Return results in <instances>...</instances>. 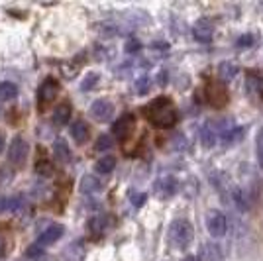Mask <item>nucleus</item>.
I'll list each match as a JSON object with an SVG mask.
<instances>
[{
  "instance_id": "f257e3e1",
  "label": "nucleus",
  "mask_w": 263,
  "mask_h": 261,
  "mask_svg": "<svg viewBox=\"0 0 263 261\" xmlns=\"http://www.w3.org/2000/svg\"><path fill=\"white\" fill-rule=\"evenodd\" d=\"M147 116L152 120L155 128H171L175 124V110L169 106V102H163V100H157L152 104V108L147 112Z\"/></svg>"
},
{
  "instance_id": "f03ea898",
  "label": "nucleus",
  "mask_w": 263,
  "mask_h": 261,
  "mask_svg": "<svg viewBox=\"0 0 263 261\" xmlns=\"http://www.w3.org/2000/svg\"><path fill=\"white\" fill-rule=\"evenodd\" d=\"M193 226L186 222L185 218H177L175 222L171 224V228H169V239H171V244L179 248V250H183L186 248L189 244H191V239H193Z\"/></svg>"
},
{
  "instance_id": "7ed1b4c3",
  "label": "nucleus",
  "mask_w": 263,
  "mask_h": 261,
  "mask_svg": "<svg viewBox=\"0 0 263 261\" xmlns=\"http://www.w3.org/2000/svg\"><path fill=\"white\" fill-rule=\"evenodd\" d=\"M28 153H30V145L24 140L22 136H16L10 143V150H8V157H10V163H14L16 167H22L28 159Z\"/></svg>"
},
{
  "instance_id": "20e7f679",
  "label": "nucleus",
  "mask_w": 263,
  "mask_h": 261,
  "mask_svg": "<svg viewBox=\"0 0 263 261\" xmlns=\"http://www.w3.org/2000/svg\"><path fill=\"white\" fill-rule=\"evenodd\" d=\"M226 228H228V222H226V216L218 212V210H212L206 214V230L210 232V236L214 238H220L226 234Z\"/></svg>"
},
{
  "instance_id": "39448f33",
  "label": "nucleus",
  "mask_w": 263,
  "mask_h": 261,
  "mask_svg": "<svg viewBox=\"0 0 263 261\" xmlns=\"http://www.w3.org/2000/svg\"><path fill=\"white\" fill-rule=\"evenodd\" d=\"M59 95V83L55 79H47L44 81V85L37 90V100H40V108H44L45 104L53 102L55 97Z\"/></svg>"
},
{
  "instance_id": "423d86ee",
  "label": "nucleus",
  "mask_w": 263,
  "mask_h": 261,
  "mask_svg": "<svg viewBox=\"0 0 263 261\" xmlns=\"http://www.w3.org/2000/svg\"><path fill=\"white\" fill-rule=\"evenodd\" d=\"M112 114H114V106H112V102L104 100V98L95 100L90 104V116L97 120V122H106V120H110Z\"/></svg>"
},
{
  "instance_id": "0eeeda50",
  "label": "nucleus",
  "mask_w": 263,
  "mask_h": 261,
  "mask_svg": "<svg viewBox=\"0 0 263 261\" xmlns=\"http://www.w3.org/2000/svg\"><path fill=\"white\" fill-rule=\"evenodd\" d=\"M246 90H248V97L252 98L253 102H259L263 98V79L261 77L250 75L246 81Z\"/></svg>"
},
{
  "instance_id": "6e6552de",
  "label": "nucleus",
  "mask_w": 263,
  "mask_h": 261,
  "mask_svg": "<svg viewBox=\"0 0 263 261\" xmlns=\"http://www.w3.org/2000/svg\"><path fill=\"white\" fill-rule=\"evenodd\" d=\"M193 35L198 42H209L210 38L214 35V26H212L210 20H198L195 24V28H193Z\"/></svg>"
},
{
  "instance_id": "1a4fd4ad",
  "label": "nucleus",
  "mask_w": 263,
  "mask_h": 261,
  "mask_svg": "<svg viewBox=\"0 0 263 261\" xmlns=\"http://www.w3.org/2000/svg\"><path fill=\"white\" fill-rule=\"evenodd\" d=\"M63 232H65V228H63L61 224H51V226L40 236L37 244H40V246H51V244H55L57 239L63 236Z\"/></svg>"
},
{
  "instance_id": "9d476101",
  "label": "nucleus",
  "mask_w": 263,
  "mask_h": 261,
  "mask_svg": "<svg viewBox=\"0 0 263 261\" xmlns=\"http://www.w3.org/2000/svg\"><path fill=\"white\" fill-rule=\"evenodd\" d=\"M241 138H243V128H240V126L226 128L224 134L220 136V140H222V145H224V147H232V145H236Z\"/></svg>"
},
{
  "instance_id": "9b49d317",
  "label": "nucleus",
  "mask_w": 263,
  "mask_h": 261,
  "mask_svg": "<svg viewBox=\"0 0 263 261\" xmlns=\"http://www.w3.org/2000/svg\"><path fill=\"white\" fill-rule=\"evenodd\" d=\"M155 193H157V196H161V198H167V196L175 195L177 193L175 179H171V177H163V179H159V181L155 183Z\"/></svg>"
},
{
  "instance_id": "f8f14e48",
  "label": "nucleus",
  "mask_w": 263,
  "mask_h": 261,
  "mask_svg": "<svg viewBox=\"0 0 263 261\" xmlns=\"http://www.w3.org/2000/svg\"><path fill=\"white\" fill-rule=\"evenodd\" d=\"M220 136H222V130H220L214 122H212V124H206V126L202 128V143H204L206 147H212V145L220 140Z\"/></svg>"
},
{
  "instance_id": "ddd939ff",
  "label": "nucleus",
  "mask_w": 263,
  "mask_h": 261,
  "mask_svg": "<svg viewBox=\"0 0 263 261\" xmlns=\"http://www.w3.org/2000/svg\"><path fill=\"white\" fill-rule=\"evenodd\" d=\"M102 191V183H100L99 177H95V175H85L83 179H81V193H85V195H95V193H99Z\"/></svg>"
},
{
  "instance_id": "4468645a",
  "label": "nucleus",
  "mask_w": 263,
  "mask_h": 261,
  "mask_svg": "<svg viewBox=\"0 0 263 261\" xmlns=\"http://www.w3.org/2000/svg\"><path fill=\"white\" fill-rule=\"evenodd\" d=\"M132 124H134V118H132L130 114H126V116H122L120 120H116V124H114V128H112V134L116 136V138H126L132 130Z\"/></svg>"
},
{
  "instance_id": "2eb2a0df",
  "label": "nucleus",
  "mask_w": 263,
  "mask_h": 261,
  "mask_svg": "<svg viewBox=\"0 0 263 261\" xmlns=\"http://www.w3.org/2000/svg\"><path fill=\"white\" fill-rule=\"evenodd\" d=\"M200 261H222V251L216 244H204L200 250Z\"/></svg>"
},
{
  "instance_id": "dca6fc26",
  "label": "nucleus",
  "mask_w": 263,
  "mask_h": 261,
  "mask_svg": "<svg viewBox=\"0 0 263 261\" xmlns=\"http://www.w3.org/2000/svg\"><path fill=\"white\" fill-rule=\"evenodd\" d=\"M71 136H73V140L77 143H85L88 140V126L83 120L73 122V126H71Z\"/></svg>"
},
{
  "instance_id": "f3484780",
  "label": "nucleus",
  "mask_w": 263,
  "mask_h": 261,
  "mask_svg": "<svg viewBox=\"0 0 263 261\" xmlns=\"http://www.w3.org/2000/svg\"><path fill=\"white\" fill-rule=\"evenodd\" d=\"M53 153L55 157H57V161H61V163H69L71 161V150H69L65 140H55Z\"/></svg>"
},
{
  "instance_id": "a211bd4d",
  "label": "nucleus",
  "mask_w": 263,
  "mask_h": 261,
  "mask_svg": "<svg viewBox=\"0 0 263 261\" xmlns=\"http://www.w3.org/2000/svg\"><path fill=\"white\" fill-rule=\"evenodd\" d=\"M114 167H116V157L104 155V157H100L99 161L95 163V171L100 175H110L114 171Z\"/></svg>"
},
{
  "instance_id": "6ab92c4d",
  "label": "nucleus",
  "mask_w": 263,
  "mask_h": 261,
  "mask_svg": "<svg viewBox=\"0 0 263 261\" xmlns=\"http://www.w3.org/2000/svg\"><path fill=\"white\" fill-rule=\"evenodd\" d=\"M234 202L240 210H250L252 208V195L246 189H236L234 191Z\"/></svg>"
},
{
  "instance_id": "aec40b11",
  "label": "nucleus",
  "mask_w": 263,
  "mask_h": 261,
  "mask_svg": "<svg viewBox=\"0 0 263 261\" xmlns=\"http://www.w3.org/2000/svg\"><path fill=\"white\" fill-rule=\"evenodd\" d=\"M18 97V87L10 83V81H4L0 83V102H10Z\"/></svg>"
},
{
  "instance_id": "412c9836",
  "label": "nucleus",
  "mask_w": 263,
  "mask_h": 261,
  "mask_svg": "<svg viewBox=\"0 0 263 261\" xmlns=\"http://www.w3.org/2000/svg\"><path fill=\"white\" fill-rule=\"evenodd\" d=\"M71 118V106L69 104H59L53 110V124L55 126H65Z\"/></svg>"
},
{
  "instance_id": "4be33fe9",
  "label": "nucleus",
  "mask_w": 263,
  "mask_h": 261,
  "mask_svg": "<svg viewBox=\"0 0 263 261\" xmlns=\"http://www.w3.org/2000/svg\"><path fill=\"white\" fill-rule=\"evenodd\" d=\"M218 75L222 81H232L234 77L238 75V65H236L234 61H224V63L218 67Z\"/></svg>"
},
{
  "instance_id": "5701e85b",
  "label": "nucleus",
  "mask_w": 263,
  "mask_h": 261,
  "mask_svg": "<svg viewBox=\"0 0 263 261\" xmlns=\"http://www.w3.org/2000/svg\"><path fill=\"white\" fill-rule=\"evenodd\" d=\"M35 173H40L42 177H51L53 175V165L49 161H45V159H40L35 163Z\"/></svg>"
},
{
  "instance_id": "b1692460",
  "label": "nucleus",
  "mask_w": 263,
  "mask_h": 261,
  "mask_svg": "<svg viewBox=\"0 0 263 261\" xmlns=\"http://www.w3.org/2000/svg\"><path fill=\"white\" fill-rule=\"evenodd\" d=\"M99 152H104V150H110L112 147V138L110 136H100L99 142H97V145H95Z\"/></svg>"
},
{
  "instance_id": "393cba45",
  "label": "nucleus",
  "mask_w": 263,
  "mask_h": 261,
  "mask_svg": "<svg viewBox=\"0 0 263 261\" xmlns=\"http://www.w3.org/2000/svg\"><path fill=\"white\" fill-rule=\"evenodd\" d=\"M97 83H99V75L90 73V75H87V79L83 81V85H81V88H83V90H90V88L95 87Z\"/></svg>"
},
{
  "instance_id": "a878e982",
  "label": "nucleus",
  "mask_w": 263,
  "mask_h": 261,
  "mask_svg": "<svg viewBox=\"0 0 263 261\" xmlns=\"http://www.w3.org/2000/svg\"><path fill=\"white\" fill-rule=\"evenodd\" d=\"M88 228L92 230L95 234H100L102 228H104V220H102V218H92V220L88 222Z\"/></svg>"
},
{
  "instance_id": "bb28decb",
  "label": "nucleus",
  "mask_w": 263,
  "mask_h": 261,
  "mask_svg": "<svg viewBox=\"0 0 263 261\" xmlns=\"http://www.w3.org/2000/svg\"><path fill=\"white\" fill-rule=\"evenodd\" d=\"M147 88H149V79L147 77H140L138 83H136V90L140 95H143V92H147Z\"/></svg>"
},
{
  "instance_id": "cd10ccee",
  "label": "nucleus",
  "mask_w": 263,
  "mask_h": 261,
  "mask_svg": "<svg viewBox=\"0 0 263 261\" xmlns=\"http://www.w3.org/2000/svg\"><path fill=\"white\" fill-rule=\"evenodd\" d=\"M28 257H32V259H44V251L40 250L37 246H32V248H28Z\"/></svg>"
},
{
  "instance_id": "c85d7f7f",
  "label": "nucleus",
  "mask_w": 263,
  "mask_h": 261,
  "mask_svg": "<svg viewBox=\"0 0 263 261\" xmlns=\"http://www.w3.org/2000/svg\"><path fill=\"white\" fill-rule=\"evenodd\" d=\"M257 157H259V163L263 165V130L259 132V136H257Z\"/></svg>"
},
{
  "instance_id": "c756f323",
  "label": "nucleus",
  "mask_w": 263,
  "mask_h": 261,
  "mask_svg": "<svg viewBox=\"0 0 263 261\" xmlns=\"http://www.w3.org/2000/svg\"><path fill=\"white\" fill-rule=\"evenodd\" d=\"M253 44V35H243L238 40V47H250Z\"/></svg>"
},
{
  "instance_id": "7c9ffc66",
  "label": "nucleus",
  "mask_w": 263,
  "mask_h": 261,
  "mask_svg": "<svg viewBox=\"0 0 263 261\" xmlns=\"http://www.w3.org/2000/svg\"><path fill=\"white\" fill-rule=\"evenodd\" d=\"M132 200H134L136 207H142L143 200H145V195H132Z\"/></svg>"
},
{
  "instance_id": "2f4dec72",
  "label": "nucleus",
  "mask_w": 263,
  "mask_h": 261,
  "mask_svg": "<svg viewBox=\"0 0 263 261\" xmlns=\"http://www.w3.org/2000/svg\"><path fill=\"white\" fill-rule=\"evenodd\" d=\"M126 49H128V51H138V49H140V44H138L136 40H130V42L126 44Z\"/></svg>"
},
{
  "instance_id": "473e14b6",
  "label": "nucleus",
  "mask_w": 263,
  "mask_h": 261,
  "mask_svg": "<svg viewBox=\"0 0 263 261\" xmlns=\"http://www.w3.org/2000/svg\"><path fill=\"white\" fill-rule=\"evenodd\" d=\"M2 150H4V134L0 132V152H2Z\"/></svg>"
},
{
  "instance_id": "72a5a7b5",
  "label": "nucleus",
  "mask_w": 263,
  "mask_h": 261,
  "mask_svg": "<svg viewBox=\"0 0 263 261\" xmlns=\"http://www.w3.org/2000/svg\"><path fill=\"white\" fill-rule=\"evenodd\" d=\"M2 253H4V239L0 238V255H2Z\"/></svg>"
},
{
  "instance_id": "f704fd0d",
  "label": "nucleus",
  "mask_w": 263,
  "mask_h": 261,
  "mask_svg": "<svg viewBox=\"0 0 263 261\" xmlns=\"http://www.w3.org/2000/svg\"><path fill=\"white\" fill-rule=\"evenodd\" d=\"M185 261H200L198 257H195V255H191V257H185Z\"/></svg>"
}]
</instances>
